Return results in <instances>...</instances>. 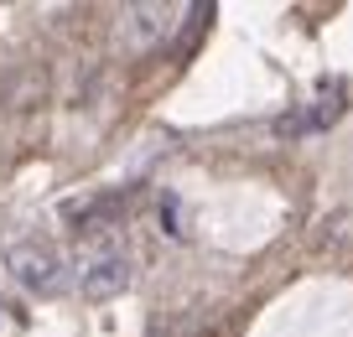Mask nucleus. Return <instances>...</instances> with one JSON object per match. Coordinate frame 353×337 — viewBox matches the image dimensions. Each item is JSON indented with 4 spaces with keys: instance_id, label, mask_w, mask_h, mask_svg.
<instances>
[{
    "instance_id": "f257e3e1",
    "label": "nucleus",
    "mask_w": 353,
    "mask_h": 337,
    "mask_svg": "<svg viewBox=\"0 0 353 337\" xmlns=\"http://www.w3.org/2000/svg\"><path fill=\"white\" fill-rule=\"evenodd\" d=\"M0 260H6L11 280L21 285V291H32V296H57L68 285L63 254H57L52 244H42V239H6Z\"/></svg>"
},
{
    "instance_id": "f03ea898",
    "label": "nucleus",
    "mask_w": 353,
    "mask_h": 337,
    "mask_svg": "<svg viewBox=\"0 0 353 337\" xmlns=\"http://www.w3.org/2000/svg\"><path fill=\"white\" fill-rule=\"evenodd\" d=\"M130 280H135V270L120 244H88L83 260H78V291L88 301H114V296L130 291Z\"/></svg>"
},
{
    "instance_id": "7ed1b4c3",
    "label": "nucleus",
    "mask_w": 353,
    "mask_h": 337,
    "mask_svg": "<svg viewBox=\"0 0 353 337\" xmlns=\"http://www.w3.org/2000/svg\"><path fill=\"white\" fill-rule=\"evenodd\" d=\"M176 16H182V6H125L120 16V37L130 52H151V47H161L166 37L176 32Z\"/></svg>"
},
{
    "instance_id": "20e7f679",
    "label": "nucleus",
    "mask_w": 353,
    "mask_h": 337,
    "mask_svg": "<svg viewBox=\"0 0 353 337\" xmlns=\"http://www.w3.org/2000/svg\"><path fill=\"white\" fill-rule=\"evenodd\" d=\"M21 327H26L21 306H16V301H6V296H0V337H21Z\"/></svg>"
}]
</instances>
